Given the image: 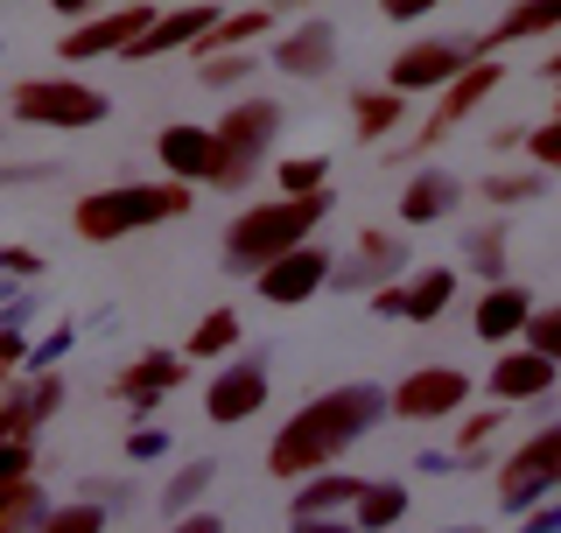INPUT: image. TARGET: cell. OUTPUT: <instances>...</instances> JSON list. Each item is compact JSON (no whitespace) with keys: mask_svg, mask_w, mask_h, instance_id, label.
Here are the masks:
<instances>
[{"mask_svg":"<svg viewBox=\"0 0 561 533\" xmlns=\"http://www.w3.org/2000/svg\"><path fill=\"white\" fill-rule=\"evenodd\" d=\"M379 415H393V394L373 379H351V386H330V394H316L302 415L288 421L274 442H267V470L288 477V485H302V477L330 470L337 456L358 442L365 429H373Z\"/></svg>","mask_w":561,"mask_h":533,"instance_id":"1","label":"cell"},{"mask_svg":"<svg viewBox=\"0 0 561 533\" xmlns=\"http://www.w3.org/2000/svg\"><path fill=\"white\" fill-rule=\"evenodd\" d=\"M323 218H330V190H316V197H274V204L239 211V225L225 233V266H232V274H260V266H274L280 253H295Z\"/></svg>","mask_w":561,"mask_h":533,"instance_id":"2","label":"cell"},{"mask_svg":"<svg viewBox=\"0 0 561 533\" xmlns=\"http://www.w3.org/2000/svg\"><path fill=\"white\" fill-rule=\"evenodd\" d=\"M190 211V183H113V190H92V197H78V211H70V225H78V239L92 246H113L127 233H148V225L162 218H183Z\"/></svg>","mask_w":561,"mask_h":533,"instance_id":"3","label":"cell"},{"mask_svg":"<svg viewBox=\"0 0 561 533\" xmlns=\"http://www.w3.org/2000/svg\"><path fill=\"white\" fill-rule=\"evenodd\" d=\"M154 155H162V169L175 175V183H210V190H245V183H253V169H239L232 155H225L218 127L169 120V127L154 134Z\"/></svg>","mask_w":561,"mask_h":533,"instance_id":"4","label":"cell"},{"mask_svg":"<svg viewBox=\"0 0 561 533\" xmlns=\"http://www.w3.org/2000/svg\"><path fill=\"white\" fill-rule=\"evenodd\" d=\"M14 120L22 127H57V134H84L99 120H113L99 84H78V78H28L14 84Z\"/></svg>","mask_w":561,"mask_h":533,"instance_id":"5","label":"cell"},{"mask_svg":"<svg viewBox=\"0 0 561 533\" xmlns=\"http://www.w3.org/2000/svg\"><path fill=\"white\" fill-rule=\"evenodd\" d=\"M478 57L484 49L470 43V35H421V43H408L386 64V84H393V92H449Z\"/></svg>","mask_w":561,"mask_h":533,"instance_id":"6","label":"cell"},{"mask_svg":"<svg viewBox=\"0 0 561 533\" xmlns=\"http://www.w3.org/2000/svg\"><path fill=\"white\" fill-rule=\"evenodd\" d=\"M548 491H561V421H554V429H540L513 464L499 470V506L505 512H526L534 499H548Z\"/></svg>","mask_w":561,"mask_h":533,"instance_id":"7","label":"cell"},{"mask_svg":"<svg viewBox=\"0 0 561 533\" xmlns=\"http://www.w3.org/2000/svg\"><path fill=\"white\" fill-rule=\"evenodd\" d=\"M154 22V8L148 0H134V8H105L92 14V22H78L64 35V64H92V57H127L134 49V35Z\"/></svg>","mask_w":561,"mask_h":533,"instance_id":"8","label":"cell"},{"mask_svg":"<svg viewBox=\"0 0 561 533\" xmlns=\"http://www.w3.org/2000/svg\"><path fill=\"white\" fill-rule=\"evenodd\" d=\"M280 127H288L280 99H239V105H225L218 140H225V155H232L239 169H253V175H260V162H267V148H274V134H280Z\"/></svg>","mask_w":561,"mask_h":533,"instance_id":"9","label":"cell"},{"mask_svg":"<svg viewBox=\"0 0 561 533\" xmlns=\"http://www.w3.org/2000/svg\"><path fill=\"white\" fill-rule=\"evenodd\" d=\"M463 400H470V372H456V365H421V372H408V379L393 386V415L400 421H443Z\"/></svg>","mask_w":561,"mask_h":533,"instance_id":"10","label":"cell"},{"mask_svg":"<svg viewBox=\"0 0 561 533\" xmlns=\"http://www.w3.org/2000/svg\"><path fill=\"white\" fill-rule=\"evenodd\" d=\"M260 407H267V359L225 365L218 379H210V394H204V415L218 421V429H232V421H253Z\"/></svg>","mask_w":561,"mask_h":533,"instance_id":"11","label":"cell"},{"mask_svg":"<svg viewBox=\"0 0 561 533\" xmlns=\"http://www.w3.org/2000/svg\"><path fill=\"white\" fill-rule=\"evenodd\" d=\"M260 295H267L274 302V309H295V302H309L316 288H323V281H330V253H323V246H295V253H280L274 266H260Z\"/></svg>","mask_w":561,"mask_h":533,"instance_id":"12","label":"cell"},{"mask_svg":"<svg viewBox=\"0 0 561 533\" xmlns=\"http://www.w3.org/2000/svg\"><path fill=\"white\" fill-rule=\"evenodd\" d=\"M499 78H505V70L478 57V64H470L463 78H456L449 92H443V105H435V113H428V127H421V134L408 140V155H421V148H435V140H443V134L456 127V120H470V113H478V105H484L491 92H499Z\"/></svg>","mask_w":561,"mask_h":533,"instance_id":"13","label":"cell"},{"mask_svg":"<svg viewBox=\"0 0 561 533\" xmlns=\"http://www.w3.org/2000/svg\"><path fill=\"white\" fill-rule=\"evenodd\" d=\"M218 14H225V8H210V0H197V8H169V14H154V22L134 35L127 64H148V57H162V49H197L204 35L218 29Z\"/></svg>","mask_w":561,"mask_h":533,"instance_id":"14","label":"cell"},{"mask_svg":"<svg viewBox=\"0 0 561 533\" xmlns=\"http://www.w3.org/2000/svg\"><path fill=\"white\" fill-rule=\"evenodd\" d=\"M57 407H64V379H57V372H35V379L8 386V394H0V442H28Z\"/></svg>","mask_w":561,"mask_h":533,"instance_id":"15","label":"cell"},{"mask_svg":"<svg viewBox=\"0 0 561 533\" xmlns=\"http://www.w3.org/2000/svg\"><path fill=\"white\" fill-rule=\"evenodd\" d=\"M554 359H540L534 344H519V351H505L499 365H491V400L499 407H513V400H548L554 394Z\"/></svg>","mask_w":561,"mask_h":533,"instance_id":"16","label":"cell"},{"mask_svg":"<svg viewBox=\"0 0 561 533\" xmlns=\"http://www.w3.org/2000/svg\"><path fill=\"white\" fill-rule=\"evenodd\" d=\"M400 260H408L400 233H358V253L330 266V281H337V288H386V281L400 274Z\"/></svg>","mask_w":561,"mask_h":533,"instance_id":"17","label":"cell"},{"mask_svg":"<svg viewBox=\"0 0 561 533\" xmlns=\"http://www.w3.org/2000/svg\"><path fill=\"white\" fill-rule=\"evenodd\" d=\"M267 64L280 70V78H302V84H309V78H323V70L337 64V29H330V22H302V29H288Z\"/></svg>","mask_w":561,"mask_h":533,"instance_id":"18","label":"cell"},{"mask_svg":"<svg viewBox=\"0 0 561 533\" xmlns=\"http://www.w3.org/2000/svg\"><path fill=\"white\" fill-rule=\"evenodd\" d=\"M470 324H478L484 344H513V337H526V324H534V295H526L519 281H491Z\"/></svg>","mask_w":561,"mask_h":533,"instance_id":"19","label":"cell"},{"mask_svg":"<svg viewBox=\"0 0 561 533\" xmlns=\"http://www.w3.org/2000/svg\"><path fill=\"white\" fill-rule=\"evenodd\" d=\"M175 386H183V359H169V351H148V359H134L119 372V400H127L134 415H154Z\"/></svg>","mask_w":561,"mask_h":533,"instance_id":"20","label":"cell"},{"mask_svg":"<svg viewBox=\"0 0 561 533\" xmlns=\"http://www.w3.org/2000/svg\"><path fill=\"white\" fill-rule=\"evenodd\" d=\"M456 197H463V190H456L449 169H421L414 183L400 190V225H435V218H449Z\"/></svg>","mask_w":561,"mask_h":533,"instance_id":"21","label":"cell"},{"mask_svg":"<svg viewBox=\"0 0 561 533\" xmlns=\"http://www.w3.org/2000/svg\"><path fill=\"white\" fill-rule=\"evenodd\" d=\"M548 29H561V0H519L478 35V49H505V43H526V35H548Z\"/></svg>","mask_w":561,"mask_h":533,"instance_id":"22","label":"cell"},{"mask_svg":"<svg viewBox=\"0 0 561 533\" xmlns=\"http://www.w3.org/2000/svg\"><path fill=\"white\" fill-rule=\"evenodd\" d=\"M358 477H344L337 464L330 470H316V477H302V491H295V520H323V512H344V506H358Z\"/></svg>","mask_w":561,"mask_h":533,"instance_id":"23","label":"cell"},{"mask_svg":"<svg viewBox=\"0 0 561 533\" xmlns=\"http://www.w3.org/2000/svg\"><path fill=\"white\" fill-rule=\"evenodd\" d=\"M400 120H408V92H393V84H379V92H358V99H351V134H358V140L400 134Z\"/></svg>","mask_w":561,"mask_h":533,"instance_id":"24","label":"cell"},{"mask_svg":"<svg viewBox=\"0 0 561 533\" xmlns=\"http://www.w3.org/2000/svg\"><path fill=\"white\" fill-rule=\"evenodd\" d=\"M274 29V8H245V14H218V29L197 43V57H225V49H245L253 35Z\"/></svg>","mask_w":561,"mask_h":533,"instance_id":"25","label":"cell"},{"mask_svg":"<svg viewBox=\"0 0 561 533\" xmlns=\"http://www.w3.org/2000/svg\"><path fill=\"white\" fill-rule=\"evenodd\" d=\"M449 295H456V266H421L408 281V324H435L449 309Z\"/></svg>","mask_w":561,"mask_h":533,"instance_id":"26","label":"cell"},{"mask_svg":"<svg viewBox=\"0 0 561 533\" xmlns=\"http://www.w3.org/2000/svg\"><path fill=\"white\" fill-rule=\"evenodd\" d=\"M408 512V485H365L358 491V533H386Z\"/></svg>","mask_w":561,"mask_h":533,"instance_id":"27","label":"cell"},{"mask_svg":"<svg viewBox=\"0 0 561 533\" xmlns=\"http://www.w3.org/2000/svg\"><path fill=\"white\" fill-rule=\"evenodd\" d=\"M210 477H218V464H210V456H190L183 470L169 477V491H162V512H190L210 491Z\"/></svg>","mask_w":561,"mask_h":533,"instance_id":"28","label":"cell"},{"mask_svg":"<svg viewBox=\"0 0 561 533\" xmlns=\"http://www.w3.org/2000/svg\"><path fill=\"white\" fill-rule=\"evenodd\" d=\"M280 197H316V190H330V162L323 155H288V162L274 169Z\"/></svg>","mask_w":561,"mask_h":533,"instance_id":"29","label":"cell"},{"mask_svg":"<svg viewBox=\"0 0 561 533\" xmlns=\"http://www.w3.org/2000/svg\"><path fill=\"white\" fill-rule=\"evenodd\" d=\"M239 344V309H210L197 330H190V359H225Z\"/></svg>","mask_w":561,"mask_h":533,"instance_id":"30","label":"cell"},{"mask_svg":"<svg viewBox=\"0 0 561 533\" xmlns=\"http://www.w3.org/2000/svg\"><path fill=\"white\" fill-rule=\"evenodd\" d=\"M43 491L35 477H0V526H22V520H43Z\"/></svg>","mask_w":561,"mask_h":533,"instance_id":"31","label":"cell"},{"mask_svg":"<svg viewBox=\"0 0 561 533\" xmlns=\"http://www.w3.org/2000/svg\"><path fill=\"white\" fill-rule=\"evenodd\" d=\"M35 533H105V512H99V499H78V506H49L43 520H35Z\"/></svg>","mask_w":561,"mask_h":533,"instance_id":"32","label":"cell"},{"mask_svg":"<svg viewBox=\"0 0 561 533\" xmlns=\"http://www.w3.org/2000/svg\"><path fill=\"white\" fill-rule=\"evenodd\" d=\"M260 70V57H245V49H225V57H204L197 64V78L210 84V92H225V84H245Z\"/></svg>","mask_w":561,"mask_h":533,"instance_id":"33","label":"cell"},{"mask_svg":"<svg viewBox=\"0 0 561 533\" xmlns=\"http://www.w3.org/2000/svg\"><path fill=\"white\" fill-rule=\"evenodd\" d=\"M463 253H470V266H478L484 281H505V233H499V225L470 233V246H463Z\"/></svg>","mask_w":561,"mask_h":533,"instance_id":"34","label":"cell"},{"mask_svg":"<svg viewBox=\"0 0 561 533\" xmlns=\"http://www.w3.org/2000/svg\"><path fill=\"white\" fill-rule=\"evenodd\" d=\"M540 175H484V197L491 204H526V197H540Z\"/></svg>","mask_w":561,"mask_h":533,"instance_id":"35","label":"cell"},{"mask_svg":"<svg viewBox=\"0 0 561 533\" xmlns=\"http://www.w3.org/2000/svg\"><path fill=\"white\" fill-rule=\"evenodd\" d=\"M526 344H534L540 359L561 365V309H534V324H526Z\"/></svg>","mask_w":561,"mask_h":533,"instance_id":"36","label":"cell"},{"mask_svg":"<svg viewBox=\"0 0 561 533\" xmlns=\"http://www.w3.org/2000/svg\"><path fill=\"white\" fill-rule=\"evenodd\" d=\"M526 155H534L540 169H561V113L548 120V127H534V134H526Z\"/></svg>","mask_w":561,"mask_h":533,"instance_id":"37","label":"cell"},{"mask_svg":"<svg viewBox=\"0 0 561 533\" xmlns=\"http://www.w3.org/2000/svg\"><path fill=\"white\" fill-rule=\"evenodd\" d=\"M14 365H28V337H22V324H0V379Z\"/></svg>","mask_w":561,"mask_h":533,"instance_id":"38","label":"cell"},{"mask_svg":"<svg viewBox=\"0 0 561 533\" xmlns=\"http://www.w3.org/2000/svg\"><path fill=\"white\" fill-rule=\"evenodd\" d=\"M499 421H505V407H491V415H470V421H463V456H478L484 442H491V429H499Z\"/></svg>","mask_w":561,"mask_h":533,"instance_id":"39","label":"cell"},{"mask_svg":"<svg viewBox=\"0 0 561 533\" xmlns=\"http://www.w3.org/2000/svg\"><path fill=\"white\" fill-rule=\"evenodd\" d=\"M127 456H134V464H154V456H169V435L162 429H134L127 435Z\"/></svg>","mask_w":561,"mask_h":533,"instance_id":"40","label":"cell"},{"mask_svg":"<svg viewBox=\"0 0 561 533\" xmlns=\"http://www.w3.org/2000/svg\"><path fill=\"white\" fill-rule=\"evenodd\" d=\"M28 470H35L28 442H0V477H28Z\"/></svg>","mask_w":561,"mask_h":533,"instance_id":"41","label":"cell"},{"mask_svg":"<svg viewBox=\"0 0 561 533\" xmlns=\"http://www.w3.org/2000/svg\"><path fill=\"white\" fill-rule=\"evenodd\" d=\"M64 351H70V324H57L43 344H28V365H49V359H64Z\"/></svg>","mask_w":561,"mask_h":533,"instance_id":"42","label":"cell"},{"mask_svg":"<svg viewBox=\"0 0 561 533\" xmlns=\"http://www.w3.org/2000/svg\"><path fill=\"white\" fill-rule=\"evenodd\" d=\"M428 8H443V0H379V14H386V22H421Z\"/></svg>","mask_w":561,"mask_h":533,"instance_id":"43","label":"cell"},{"mask_svg":"<svg viewBox=\"0 0 561 533\" xmlns=\"http://www.w3.org/2000/svg\"><path fill=\"white\" fill-rule=\"evenodd\" d=\"M169 533H225V520H218V512H175Z\"/></svg>","mask_w":561,"mask_h":533,"instance_id":"44","label":"cell"},{"mask_svg":"<svg viewBox=\"0 0 561 533\" xmlns=\"http://www.w3.org/2000/svg\"><path fill=\"white\" fill-rule=\"evenodd\" d=\"M0 266H8V274H22V281H35V274H43V260H35V253H22V246H0Z\"/></svg>","mask_w":561,"mask_h":533,"instance_id":"45","label":"cell"},{"mask_svg":"<svg viewBox=\"0 0 561 533\" xmlns=\"http://www.w3.org/2000/svg\"><path fill=\"white\" fill-rule=\"evenodd\" d=\"M373 316H408V288H393V281L373 288Z\"/></svg>","mask_w":561,"mask_h":533,"instance_id":"46","label":"cell"},{"mask_svg":"<svg viewBox=\"0 0 561 533\" xmlns=\"http://www.w3.org/2000/svg\"><path fill=\"white\" fill-rule=\"evenodd\" d=\"M526 533H561V499H548L534 512V520H526Z\"/></svg>","mask_w":561,"mask_h":533,"instance_id":"47","label":"cell"},{"mask_svg":"<svg viewBox=\"0 0 561 533\" xmlns=\"http://www.w3.org/2000/svg\"><path fill=\"white\" fill-rule=\"evenodd\" d=\"M49 8L70 14V22H92V14H99V0H49Z\"/></svg>","mask_w":561,"mask_h":533,"instance_id":"48","label":"cell"},{"mask_svg":"<svg viewBox=\"0 0 561 533\" xmlns=\"http://www.w3.org/2000/svg\"><path fill=\"white\" fill-rule=\"evenodd\" d=\"M295 533H358V526H344V520L337 526H330V520H295Z\"/></svg>","mask_w":561,"mask_h":533,"instance_id":"49","label":"cell"},{"mask_svg":"<svg viewBox=\"0 0 561 533\" xmlns=\"http://www.w3.org/2000/svg\"><path fill=\"white\" fill-rule=\"evenodd\" d=\"M540 78H548V84H561V57H548V64H540Z\"/></svg>","mask_w":561,"mask_h":533,"instance_id":"50","label":"cell"},{"mask_svg":"<svg viewBox=\"0 0 561 533\" xmlns=\"http://www.w3.org/2000/svg\"><path fill=\"white\" fill-rule=\"evenodd\" d=\"M274 8H295V0H274Z\"/></svg>","mask_w":561,"mask_h":533,"instance_id":"51","label":"cell"},{"mask_svg":"<svg viewBox=\"0 0 561 533\" xmlns=\"http://www.w3.org/2000/svg\"><path fill=\"white\" fill-rule=\"evenodd\" d=\"M0 533H14V526H0Z\"/></svg>","mask_w":561,"mask_h":533,"instance_id":"52","label":"cell"},{"mask_svg":"<svg viewBox=\"0 0 561 533\" xmlns=\"http://www.w3.org/2000/svg\"><path fill=\"white\" fill-rule=\"evenodd\" d=\"M456 533H470V526H456Z\"/></svg>","mask_w":561,"mask_h":533,"instance_id":"53","label":"cell"}]
</instances>
